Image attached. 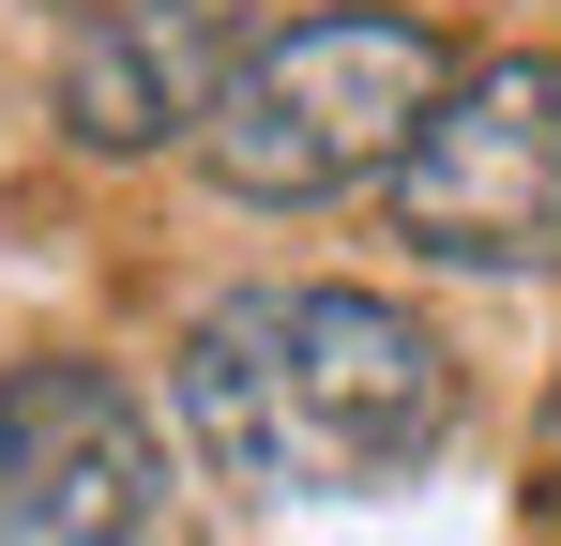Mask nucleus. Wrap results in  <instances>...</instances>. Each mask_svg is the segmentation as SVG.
I'll use <instances>...</instances> for the list:
<instances>
[{"label":"nucleus","mask_w":561,"mask_h":546,"mask_svg":"<svg viewBox=\"0 0 561 546\" xmlns=\"http://www.w3.org/2000/svg\"><path fill=\"white\" fill-rule=\"evenodd\" d=\"M183 441L243 501H379L456 441V350L379 288H228L183 334Z\"/></svg>","instance_id":"obj_1"},{"label":"nucleus","mask_w":561,"mask_h":546,"mask_svg":"<svg viewBox=\"0 0 561 546\" xmlns=\"http://www.w3.org/2000/svg\"><path fill=\"white\" fill-rule=\"evenodd\" d=\"M440 106H456L440 15L334 0V15H288L274 46L243 61V91L197 137V168L228 182V197H259V213H288V197H334V182H394Z\"/></svg>","instance_id":"obj_2"},{"label":"nucleus","mask_w":561,"mask_h":546,"mask_svg":"<svg viewBox=\"0 0 561 546\" xmlns=\"http://www.w3.org/2000/svg\"><path fill=\"white\" fill-rule=\"evenodd\" d=\"M394 243L456 273H561V61L501 46L394 168Z\"/></svg>","instance_id":"obj_3"},{"label":"nucleus","mask_w":561,"mask_h":546,"mask_svg":"<svg viewBox=\"0 0 561 546\" xmlns=\"http://www.w3.org/2000/svg\"><path fill=\"white\" fill-rule=\"evenodd\" d=\"M0 516L46 546H152L168 516V425L137 410V379L77 350L0 364Z\"/></svg>","instance_id":"obj_4"},{"label":"nucleus","mask_w":561,"mask_h":546,"mask_svg":"<svg viewBox=\"0 0 561 546\" xmlns=\"http://www.w3.org/2000/svg\"><path fill=\"white\" fill-rule=\"evenodd\" d=\"M259 46H274L259 0H92L77 46H61V137H77V152L213 137V106L243 91Z\"/></svg>","instance_id":"obj_5"}]
</instances>
